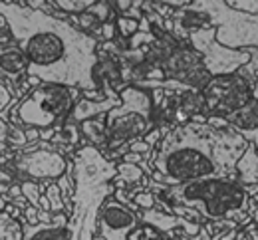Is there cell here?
Instances as JSON below:
<instances>
[{"label": "cell", "mask_w": 258, "mask_h": 240, "mask_svg": "<svg viewBox=\"0 0 258 240\" xmlns=\"http://www.w3.org/2000/svg\"><path fill=\"white\" fill-rule=\"evenodd\" d=\"M0 16L28 60V75L42 84L76 88L82 94L101 92L96 77L99 64L96 36L48 12L32 10L26 2L0 0Z\"/></svg>", "instance_id": "cell-1"}, {"label": "cell", "mask_w": 258, "mask_h": 240, "mask_svg": "<svg viewBox=\"0 0 258 240\" xmlns=\"http://www.w3.org/2000/svg\"><path fill=\"white\" fill-rule=\"evenodd\" d=\"M248 141L234 129L187 121L169 129L153 153V177L161 185H183L213 177H236Z\"/></svg>", "instance_id": "cell-2"}, {"label": "cell", "mask_w": 258, "mask_h": 240, "mask_svg": "<svg viewBox=\"0 0 258 240\" xmlns=\"http://www.w3.org/2000/svg\"><path fill=\"white\" fill-rule=\"evenodd\" d=\"M151 187L173 206L193 208L207 220L246 222L252 212L250 195L236 177H213L183 185L151 183Z\"/></svg>", "instance_id": "cell-3"}, {"label": "cell", "mask_w": 258, "mask_h": 240, "mask_svg": "<svg viewBox=\"0 0 258 240\" xmlns=\"http://www.w3.org/2000/svg\"><path fill=\"white\" fill-rule=\"evenodd\" d=\"M80 94L82 92L76 88L40 84L26 98L14 100V107L4 111L0 117L24 129H62L76 103L80 102Z\"/></svg>", "instance_id": "cell-4"}, {"label": "cell", "mask_w": 258, "mask_h": 240, "mask_svg": "<svg viewBox=\"0 0 258 240\" xmlns=\"http://www.w3.org/2000/svg\"><path fill=\"white\" fill-rule=\"evenodd\" d=\"M105 119V153L115 155L129 149L131 143L145 139L155 129V103L153 96L139 88L125 86L119 92V105H115Z\"/></svg>", "instance_id": "cell-5"}, {"label": "cell", "mask_w": 258, "mask_h": 240, "mask_svg": "<svg viewBox=\"0 0 258 240\" xmlns=\"http://www.w3.org/2000/svg\"><path fill=\"white\" fill-rule=\"evenodd\" d=\"M207 12L211 26L217 28V42L230 50H258V16L236 12L226 2H195Z\"/></svg>", "instance_id": "cell-6"}, {"label": "cell", "mask_w": 258, "mask_h": 240, "mask_svg": "<svg viewBox=\"0 0 258 240\" xmlns=\"http://www.w3.org/2000/svg\"><path fill=\"white\" fill-rule=\"evenodd\" d=\"M252 92H254V77H248L240 71L225 73V75H215L209 79V84L201 90L205 109L215 115L223 117L230 113H236L238 109L246 107L252 102Z\"/></svg>", "instance_id": "cell-7"}, {"label": "cell", "mask_w": 258, "mask_h": 240, "mask_svg": "<svg viewBox=\"0 0 258 240\" xmlns=\"http://www.w3.org/2000/svg\"><path fill=\"white\" fill-rule=\"evenodd\" d=\"M189 44L203 56L205 68L209 73L215 75H225L234 73L240 68H244L250 62V52L248 50H230L223 44L217 42V28H203L189 36Z\"/></svg>", "instance_id": "cell-8"}, {"label": "cell", "mask_w": 258, "mask_h": 240, "mask_svg": "<svg viewBox=\"0 0 258 240\" xmlns=\"http://www.w3.org/2000/svg\"><path fill=\"white\" fill-rule=\"evenodd\" d=\"M12 175L22 181H58L68 173V161L58 149H30L22 147L14 153L12 159Z\"/></svg>", "instance_id": "cell-9"}, {"label": "cell", "mask_w": 258, "mask_h": 240, "mask_svg": "<svg viewBox=\"0 0 258 240\" xmlns=\"http://www.w3.org/2000/svg\"><path fill=\"white\" fill-rule=\"evenodd\" d=\"M161 71L167 79L177 82L195 92H201L213 77L209 73V69L205 68L203 56L189 42H179L169 52V56L161 64Z\"/></svg>", "instance_id": "cell-10"}, {"label": "cell", "mask_w": 258, "mask_h": 240, "mask_svg": "<svg viewBox=\"0 0 258 240\" xmlns=\"http://www.w3.org/2000/svg\"><path fill=\"white\" fill-rule=\"evenodd\" d=\"M139 226V214L115 197H107L97 208L96 230L103 240H129Z\"/></svg>", "instance_id": "cell-11"}, {"label": "cell", "mask_w": 258, "mask_h": 240, "mask_svg": "<svg viewBox=\"0 0 258 240\" xmlns=\"http://www.w3.org/2000/svg\"><path fill=\"white\" fill-rule=\"evenodd\" d=\"M28 75V60L18 46H8L0 50V77H6L14 88H18Z\"/></svg>", "instance_id": "cell-12"}, {"label": "cell", "mask_w": 258, "mask_h": 240, "mask_svg": "<svg viewBox=\"0 0 258 240\" xmlns=\"http://www.w3.org/2000/svg\"><path fill=\"white\" fill-rule=\"evenodd\" d=\"M70 228H68V216L64 212L56 214L50 224H24V236L22 240H68Z\"/></svg>", "instance_id": "cell-13"}, {"label": "cell", "mask_w": 258, "mask_h": 240, "mask_svg": "<svg viewBox=\"0 0 258 240\" xmlns=\"http://www.w3.org/2000/svg\"><path fill=\"white\" fill-rule=\"evenodd\" d=\"M115 105H119V98H105L101 102H92V100H80L76 103L72 115L68 121L72 123H84L88 119H94V117H99V115H105L109 113Z\"/></svg>", "instance_id": "cell-14"}, {"label": "cell", "mask_w": 258, "mask_h": 240, "mask_svg": "<svg viewBox=\"0 0 258 240\" xmlns=\"http://www.w3.org/2000/svg\"><path fill=\"white\" fill-rule=\"evenodd\" d=\"M236 179L244 187L258 185V149L254 145H248V149L238 159V163H236Z\"/></svg>", "instance_id": "cell-15"}, {"label": "cell", "mask_w": 258, "mask_h": 240, "mask_svg": "<svg viewBox=\"0 0 258 240\" xmlns=\"http://www.w3.org/2000/svg\"><path fill=\"white\" fill-rule=\"evenodd\" d=\"M80 127H82V133L90 139L96 147H101L105 151V119L101 115L84 121Z\"/></svg>", "instance_id": "cell-16"}, {"label": "cell", "mask_w": 258, "mask_h": 240, "mask_svg": "<svg viewBox=\"0 0 258 240\" xmlns=\"http://www.w3.org/2000/svg\"><path fill=\"white\" fill-rule=\"evenodd\" d=\"M24 226L10 218L6 212H0V240H22Z\"/></svg>", "instance_id": "cell-17"}, {"label": "cell", "mask_w": 258, "mask_h": 240, "mask_svg": "<svg viewBox=\"0 0 258 240\" xmlns=\"http://www.w3.org/2000/svg\"><path fill=\"white\" fill-rule=\"evenodd\" d=\"M50 4H52V8H58V10H62L64 14H70V16H80V14L88 12L94 6L92 0H54Z\"/></svg>", "instance_id": "cell-18"}, {"label": "cell", "mask_w": 258, "mask_h": 240, "mask_svg": "<svg viewBox=\"0 0 258 240\" xmlns=\"http://www.w3.org/2000/svg\"><path fill=\"white\" fill-rule=\"evenodd\" d=\"M115 171H117V177L125 183V185H133V183H139L143 179V169L139 165H133V163H119L115 165Z\"/></svg>", "instance_id": "cell-19"}, {"label": "cell", "mask_w": 258, "mask_h": 240, "mask_svg": "<svg viewBox=\"0 0 258 240\" xmlns=\"http://www.w3.org/2000/svg\"><path fill=\"white\" fill-rule=\"evenodd\" d=\"M46 197H48V203H50V212L54 214H60L62 210H64V197H62V191H60V187H58V183H48L46 185V193H44Z\"/></svg>", "instance_id": "cell-20"}, {"label": "cell", "mask_w": 258, "mask_h": 240, "mask_svg": "<svg viewBox=\"0 0 258 240\" xmlns=\"http://www.w3.org/2000/svg\"><path fill=\"white\" fill-rule=\"evenodd\" d=\"M20 189H22V197L28 201V205L40 210V197L44 195L40 185L34 181H20Z\"/></svg>", "instance_id": "cell-21"}, {"label": "cell", "mask_w": 258, "mask_h": 240, "mask_svg": "<svg viewBox=\"0 0 258 240\" xmlns=\"http://www.w3.org/2000/svg\"><path fill=\"white\" fill-rule=\"evenodd\" d=\"M6 145H8V147H12V151H14V153H16L18 149L26 147V145H28V139H26V129H24V127H18V125H10V131H8Z\"/></svg>", "instance_id": "cell-22"}, {"label": "cell", "mask_w": 258, "mask_h": 240, "mask_svg": "<svg viewBox=\"0 0 258 240\" xmlns=\"http://www.w3.org/2000/svg\"><path fill=\"white\" fill-rule=\"evenodd\" d=\"M115 28H117V32L121 36V40H129V38H133V36L139 32V22L137 20H131L127 16H119L115 20Z\"/></svg>", "instance_id": "cell-23"}, {"label": "cell", "mask_w": 258, "mask_h": 240, "mask_svg": "<svg viewBox=\"0 0 258 240\" xmlns=\"http://www.w3.org/2000/svg\"><path fill=\"white\" fill-rule=\"evenodd\" d=\"M12 94H14V86H12L8 79H2V77H0V115L12 105V102H14Z\"/></svg>", "instance_id": "cell-24"}, {"label": "cell", "mask_w": 258, "mask_h": 240, "mask_svg": "<svg viewBox=\"0 0 258 240\" xmlns=\"http://www.w3.org/2000/svg\"><path fill=\"white\" fill-rule=\"evenodd\" d=\"M228 8H234L236 12H244L250 16H258V0H234V2H226Z\"/></svg>", "instance_id": "cell-25"}, {"label": "cell", "mask_w": 258, "mask_h": 240, "mask_svg": "<svg viewBox=\"0 0 258 240\" xmlns=\"http://www.w3.org/2000/svg\"><path fill=\"white\" fill-rule=\"evenodd\" d=\"M159 230L157 228H153V226H143V228H135L133 232H131V236L129 240H159Z\"/></svg>", "instance_id": "cell-26"}, {"label": "cell", "mask_w": 258, "mask_h": 240, "mask_svg": "<svg viewBox=\"0 0 258 240\" xmlns=\"http://www.w3.org/2000/svg\"><path fill=\"white\" fill-rule=\"evenodd\" d=\"M133 201H135V205L141 206L143 210H151L153 206H155V201H157V197H153L151 193H145V191H139V193H135V197H133Z\"/></svg>", "instance_id": "cell-27"}, {"label": "cell", "mask_w": 258, "mask_h": 240, "mask_svg": "<svg viewBox=\"0 0 258 240\" xmlns=\"http://www.w3.org/2000/svg\"><path fill=\"white\" fill-rule=\"evenodd\" d=\"M115 32H117V28H115V22H111V20L105 22V24H101V28H99V34H101V38L105 42H113Z\"/></svg>", "instance_id": "cell-28"}, {"label": "cell", "mask_w": 258, "mask_h": 240, "mask_svg": "<svg viewBox=\"0 0 258 240\" xmlns=\"http://www.w3.org/2000/svg\"><path fill=\"white\" fill-rule=\"evenodd\" d=\"M151 151V147L141 139V141H135V143H131L129 145V153H137V155H143V153H149Z\"/></svg>", "instance_id": "cell-29"}, {"label": "cell", "mask_w": 258, "mask_h": 240, "mask_svg": "<svg viewBox=\"0 0 258 240\" xmlns=\"http://www.w3.org/2000/svg\"><path fill=\"white\" fill-rule=\"evenodd\" d=\"M24 218H26V222H28V224H32V226L40 224V222H38V208H34V206H26V210H24Z\"/></svg>", "instance_id": "cell-30"}, {"label": "cell", "mask_w": 258, "mask_h": 240, "mask_svg": "<svg viewBox=\"0 0 258 240\" xmlns=\"http://www.w3.org/2000/svg\"><path fill=\"white\" fill-rule=\"evenodd\" d=\"M8 131H10L8 121H4V119L0 117V143H6V139H8Z\"/></svg>", "instance_id": "cell-31"}, {"label": "cell", "mask_w": 258, "mask_h": 240, "mask_svg": "<svg viewBox=\"0 0 258 240\" xmlns=\"http://www.w3.org/2000/svg\"><path fill=\"white\" fill-rule=\"evenodd\" d=\"M0 183H10L12 185V173L10 171H0Z\"/></svg>", "instance_id": "cell-32"}, {"label": "cell", "mask_w": 258, "mask_h": 240, "mask_svg": "<svg viewBox=\"0 0 258 240\" xmlns=\"http://www.w3.org/2000/svg\"><path fill=\"white\" fill-rule=\"evenodd\" d=\"M252 98H254V102L258 103V69H256V73H254V92H252Z\"/></svg>", "instance_id": "cell-33"}, {"label": "cell", "mask_w": 258, "mask_h": 240, "mask_svg": "<svg viewBox=\"0 0 258 240\" xmlns=\"http://www.w3.org/2000/svg\"><path fill=\"white\" fill-rule=\"evenodd\" d=\"M250 236H252V240H258V230H256V228H252V230H250Z\"/></svg>", "instance_id": "cell-34"}, {"label": "cell", "mask_w": 258, "mask_h": 240, "mask_svg": "<svg viewBox=\"0 0 258 240\" xmlns=\"http://www.w3.org/2000/svg\"><path fill=\"white\" fill-rule=\"evenodd\" d=\"M4 151H8V145L6 143H0V153H4Z\"/></svg>", "instance_id": "cell-35"}, {"label": "cell", "mask_w": 258, "mask_h": 240, "mask_svg": "<svg viewBox=\"0 0 258 240\" xmlns=\"http://www.w3.org/2000/svg\"><path fill=\"white\" fill-rule=\"evenodd\" d=\"M0 50H2V48H0Z\"/></svg>", "instance_id": "cell-36"}]
</instances>
